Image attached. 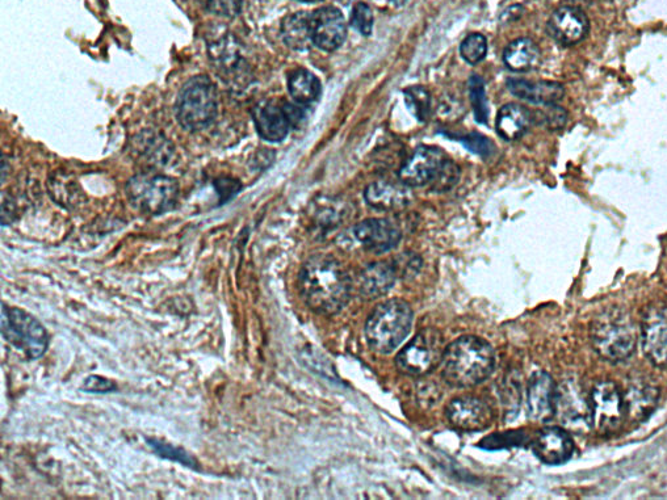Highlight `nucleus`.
Returning a JSON list of instances; mask_svg holds the SVG:
<instances>
[{"instance_id":"0eeeda50","label":"nucleus","mask_w":667,"mask_h":500,"mask_svg":"<svg viewBox=\"0 0 667 500\" xmlns=\"http://www.w3.org/2000/svg\"><path fill=\"white\" fill-rule=\"evenodd\" d=\"M129 203L150 216H159L175 207L179 197L176 180L159 174H141L130 179L127 187Z\"/></svg>"},{"instance_id":"f704fd0d","label":"nucleus","mask_w":667,"mask_h":500,"mask_svg":"<svg viewBox=\"0 0 667 500\" xmlns=\"http://www.w3.org/2000/svg\"><path fill=\"white\" fill-rule=\"evenodd\" d=\"M351 25L362 33L363 36H369L373 29V14L368 4L356 3L351 12Z\"/></svg>"},{"instance_id":"72a5a7b5","label":"nucleus","mask_w":667,"mask_h":500,"mask_svg":"<svg viewBox=\"0 0 667 500\" xmlns=\"http://www.w3.org/2000/svg\"><path fill=\"white\" fill-rule=\"evenodd\" d=\"M460 171L459 167L455 165L450 159L444 162L434 180H432L431 187L438 192L450 191L459 182Z\"/></svg>"},{"instance_id":"f3484780","label":"nucleus","mask_w":667,"mask_h":500,"mask_svg":"<svg viewBox=\"0 0 667 500\" xmlns=\"http://www.w3.org/2000/svg\"><path fill=\"white\" fill-rule=\"evenodd\" d=\"M535 456L547 465H561L572 459L574 444L565 428L545 427L532 441Z\"/></svg>"},{"instance_id":"79ce46f5","label":"nucleus","mask_w":667,"mask_h":500,"mask_svg":"<svg viewBox=\"0 0 667 500\" xmlns=\"http://www.w3.org/2000/svg\"><path fill=\"white\" fill-rule=\"evenodd\" d=\"M393 4H396V6H404L408 0H390Z\"/></svg>"},{"instance_id":"cd10ccee","label":"nucleus","mask_w":667,"mask_h":500,"mask_svg":"<svg viewBox=\"0 0 667 500\" xmlns=\"http://www.w3.org/2000/svg\"><path fill=\"white\" fill-rule=\"evenodd\" d=\"M288 91L297 104L309 105L320 98L322 87L316 75L300 69L289 75Z\"/></svg>"},{"instance_id":"412c9836","label":"nucleus","mask_w":667,"mask_h":500,"mask_svg":"<svg viewBox=\"0 0 667 500\" xmlns=\"http://www.w3.org/2000/svg\"><path fill=\"white\" fill-rule=\"evenodd\" d=\"M404 183L396 184L379 180L369 184L364 192L367 204L379 212H394L405 209L413 200V195Z\"/></svg>"},{"instance_id":"f03ea898","label":"nucleus","mask_w":667,"mask_h":500,"mask_svg":"<svg viewBox=\"0 0 667 500\" xmlns=\"http://www.w3.org/2000/svg\"><path fill=\"white\" fill-rule=\"evenodd\" d=\"M495 368V352L478 336H461L443 352L440 371L452 388L468 389L488 380Z\"/></svg>"},{"instance_id":"473e14b6","label":"nucleus","mask_w":667,"mask_h":500,"mask_svg":"<svg viewBox=\"0 0 667 500\" xmlns=\"http://www.w3.org/2000/svg\"><path fill=\"white\" fill-rule=\"evenodd\" d=\"M461 57L467 61L469 65H477L485 60L486 53H488V41L481 33H472L467 39L461 42L460 46Z\"/></svg>"},{"instance_id":"f257e3e1","label":"nucleus","mask_w":667,"mask_h":500,"mask_svg":"<svg viewBox=\"0 0 667 500\" xmlns=\"http://www.w3.org/2000/svg\"><path fill=\"white\" fill-rule=\"evenodd\" d=\"M352 287L351 277L333 256H312L301 268V297L314 313L335 315L341 312L350 301Z\"/></svg>"},{"instance_id":"4be33fe9","label":"nucleus","mask_w":667,"mask_h":500,"mask_svg":"<svg viewBox=\"0 0 667 500\" xmlns=\"http://www.w3.org/2000/svg\"><path fill=\"white\" fill-rule=\"evenodd\" d=\"M396 267L393 263H373L359 273L356 288L360 296L366 300H376L387 294L397 279Z\"/></svg>"},{"instance_id":"393cba45","label":"nucleus","mask_w":667,"mask_h":500,"mask_svg":"<svg viewBox=\"0 0 667 500\" xmlns=\"http://www.w3.org/2000/svg\"><path fill=\"white\" fill-rule=\"evenodd\" d=\"M532 113L520 104H506L499 109L495 119V130L507 141L518 140L530 129Z\"/></svg>"},{"instance_id":"7c9ffc66","label":"nucleus","mask_w":667,"mask_h":500,"mask_svg":"<svg viewBox=\"0 0 667 500\" xmlns=\"http://www.w3.org/2000/svg\"><path fill=\"white\" fill-rule=\"evenodd\" d=\"M406 105L409 111L413 113L415 119L419 121H426L429 119L431 112V95L430 92L422 86H413L406 88L405 92Z\"/></svg>"},{"instance_id":"2f4dec72","label":"nucleus","mask_w":667,"mask_h":500,"mask_svg":"<svg viewBox=\"0 0 667 500\" xmlns=\"http://www.w3.org/2000/svg\"><path fill=\"white\" fill-rule=\"evenodd\" d=\"M469 94H471L474 119L477 123L488 124L489 107L484 79L478 77V75H473L471 81H469Z\"/></svg>"},{"instance_id":"1a4fd4ad","label":"nucleus","mask_w":667,"mask_h":500,"mask_svg":"<svg viewBox=\"0 0 667 500\" xmlns=\"http://www.w3.org/2000/svg\"><path fill=\"white\" fill-rule=\"evenodd\" d=\"M591 428L599 435L615 434L627 415L623 394L612 382H601L590 396Z\"/></svg>"},{"instance_id":"ddd939ff","label":"nucleus","mask_w":667,"mask_h":500,"mask_svg":"<svg viewBox=\"0 0 667 500\" xmlns=\"http://www.w3.org/2000/svg\"><path fill=\"white\" fill-rule=\"evenodd\" d=\"M447 159L438 147L419 146L398 172L401 183L408 187L430 184Z\"/></svg>"},{"instance_id":"6e6552de","label":"nucleus","mask_w":667,"mask_h":500,"mask_svg":"<svg viewBox=\"0 0 667 500\" xmlns=\"http://www.w3.org/2000/svg\"><path fill=\"white\" fill-rule=\"evenodd\" d=\"M443 340L435 330L426 329L414 336L396 357L398 371L409 376H422L440 364Z\"/></svg>"},{"instance_id":"b1692460","label":"nucleus","mask_w":667,"mask_h":500,"mask_svg":"<svg viewBox=\"0 0 667 500\" xmlns=\"http://www.w3.org/2000/svg\"><path fill=\"white\" fill-rule=\"evenodd\" d=\"M660 390L648 382L629 385L624 396L625 411L635 422H644L656 410Z\"/></svg>"},{"instance_id":"a211bd4d","label":"nucleus","mask_w":667,"mask_h":500,"mask_svg":"<svg viewBox=\"0 0 667 500\" xmlns=\"http://www.w3.org/2000/svg\"><path fill=\"white\" fill-rule=\"evenodd\" d=\"M356 241L373 254L393 250L401 241V230L389 220H366L355 226Z\"/></svg>"},{"instance_id":"58836bf2","label":"nucleus","mask_w":667,"mask_h":500,"mask_svg":"<svg viewBox=\"0 0 667 500\" xmlns=\"http://www.w3.org/2000/svg\"><path fill=\"white\" fill-rule=\"evenodd\" d=\"M82 390L86 393L108 394L116 392L117 385L106 377L92 375L85 378Z\"/></svg>"},{"instance_id":"6ab92c4d","label":"nucleus","mask_w":667,"mask_h":500,"mask_svg":"<svg viewBox=\"0 0 667 500\" xmlns=\"http://www.w3.org/2000/svg\"><path fill=\"white\" fill-rule=\"evenodd\" d=\"M209 54L221 75H224L228 81H233L234 86H239L243 79L249 83V65L243 60L241 45L234 37H224L218 40L209 49Z\"/></svg>"},{"instance_id":"e433bc0d","label":"nucleus","mask_w":667,"mask_h":500,"mask_svg":"<svg viewBox=\"0 0 667 500\" xmlns=\"http://www.w3.org/2000/svg\"><path fill=\"white\" fill-rule=\"evenodd\" d=\"M524 439H527L522 432H509V434L492 435L480 444L481 448L485 449H501L506 447H513V445H520Z\"/></svg>"},{"instance_id":"4468645a","label":"nucleus","mask_w":667,"mask_h":500,"mask_svg":"<svg viewBox=\"0 0 667 500\" xmlns=\"http://www.w3.org/2000/svg\"><path fill=\"white\" fill-rule=\"evenodd\" d=\"M347 39V23L342 11L327 6L312 12L313 45L323 52H334Z\"/></svg>"},{"instance_id":"9d476101","label":"nucleus","mask_w":667,"mask_h":500,"mask_svg":"<svg viewBox=\"0 0 667 500\" xmlns=\"http://www.w3.org/2000/svg\"><path fill=\"white\" fill-rule=\"evenodd\" d=\"M555 417L565 428L586 432L591 428L590 397L573 381L557 386Z\"/></svg>"},{"instance_id":"5701e85b","label":"nucleus","mask_w":667,"mask_h":500,"mask_svg":"<svg viewBox=\"0 0 667 500\" xmlns=\"http://www.w3.org/2000/svg\"><path fill=\"white\" fill-rule=\"evenodd\" d=\"M507 88L517 98L538 105L557 104L565 95V88L557 82H532L527 79H509Z\"/></svg>"},{"instance_id":"9b49d317","label":"nucleus","mask_w":667,"mask_h":500,"mask_svg":"<svg viewBox=\"0 0 667 500\" xmlns=\"http://www.w3.org/2000/svg\"><path fill=\"white\" fill-rule=\"evenodd\" d=\"M641 346L650 363L667 368V305L649 306L640 326Z\"/></svg>"},{"instance_id":"bb28decb","label":"nucleus","mask_w":667,"mask_h":500,"mask_svg":"<svg viewBox=\"0 0 667 500\" xmlns=\"http://www.w3.org/2000/svg\"><path fill=\"white\" fill-rule=\"evenodd\" d=\"M541 52L539 46L530 39H518L510 42L503 52V62L515 73H524L539 65Z\"/></svg>"},{"instance_id":"a878e982","label":"nucleus","mask_w":667,"mask_h":500,"mask_svg":"<svg viewBox=\"0 0 667 500\" xmlns=\"http://www.w3.org/2000/svg\"><path fill=\"white\" fill-rule=\"evenodd\" d=\"M281 36L285 45L297 52L312 48V12H296L287 16L281 24Z\"/></svg>"},{"instance_id":"dca6fc26","label":"nucleus","mask_w":667,"mask_h":500,"mask_svg":"<svg viewBox=\"0 0 667 500\" xmlns=\"http://www.w3.org/2000/svg\"><path fill=\"white\" fill-rule=\"evenodd\" d=\"M557 385L545 372H536L527 385V413L535 422L555 418Z\"/></svg>"},{"instance_id":"c85d7f7f","label":"nucleus","mask_w":667,"mask_h":500,"mask_svg":"<svg viewBox=\"0 0 667 500\" xmlns=\"http://www.w3.org/2000/svg\"><path fill=\"white\" fill-rule=\"evenodd\" d=\"M146 444L149 445V448L153 451L154 455L161 457V459L178 462V464L186 466L188 469L199 472V462H197L195 457L190 455L186 449L176 447V445L167 443V441L155 438H146Z\"/></svg>"},{"instance_id":"a19ab883","label":"nucleus","mask_w":667,"mask_h":500,"mask_svg":"<svg viewBox=\"0 0 667 500\" xmlns=\"http://www.w3.org/2000/svg\"><path fill=\"white\" fill-rule=\"evenodd\" d=\"M215 187L218 196H220L221 204H224L237 195L239 189H241V183L233 179H218L215 182Z\"/></svg>"},{"instance_id":"4c0bfd02","label":"nucleus","mask_w":667,"mask_h":500,"mask_svg":"<svg viewBox=\"0 0 667 500\" xmlns=\"http://www.w3.org/2000/svg\"><path fill=\"white\" fill-rule=\"evenodd\" d=\"M461 142H463V145L467 147L468 150L481 155V157H489L494 151L493 142L490 141L489 138L481 136V134H469V136L461 138Z\"/></svg>"},{"instance_id":"c756f323","label":"nucleus","mask_w":667,"mask_h":500,"mask_svg":"<svg viewBox=\"0 0 667 500\" xmlns=\"http://www.w3.org/2000/svg\"><path fill=\"white\" fill-rule=\"evenodd\" d=\"M346 217V208L334 200H326L325 203L318 204L314 210L313 220L316 222L318 229L323 233L331 229L337 228L342 224L343 218Z\"/></svg>"},{"instance_id":"39448f33","label":"nucleus","mask_w":667,"mask_h":500,"mask_svg":"<svg viewBox=\"0 0 667 500\" xmlns=\"http://www.w3.org/2000/svg\"><path fill=\"white\" fill-rule=\"evenodd\" d=\"M218 95L215 83L205 75L190 79L180 90L175 103V116L183 129L199 132L215 123Z\"/></svg>"},{"instance_id":"2eb2a0df","label":"nucleus","mask_w":667,"mask_h":500,"mask_svg":"<svg viewBox=\"0 0 667 500\" xmlns=\"http://www.w3.org/2000/svg\"><path fill=\"white\" fill-rule=\"evenodd\" d=\"M547 31L562 46L581 44L590 32V20L581 8L560 7L548 20Z\"/></svg>"},{"instance_id":"c9c22d12","label":"nucleus","mask_w":667,"mask_h":500,"mask_svg":"<svg viewBox=\"0 0 667 500\" xmlns=\"http://www.w3.org/2000/svg\"><path fill=\"white\" fill-rule=\"evenodd\" d=\"M208 12L225 18H234L242 10V0H199Z\"/></svg>"},{"instance_id":"f8f14e48","label":"nucleus","mask_w":667,"mask_h":500,"mask_svg":"<svg viewBox=\"0 0 667 500\" xmlns=\"http://www.w3.org/2000/svg\"><path fill=\"white\" fill-rule=\"evenodd\" d=\"M446 418L453 430L480 432L492 426L494 414L492 407L482 399L464 396L448 403Z\"/></svg>"},{"instance_id":"aec40b11","label":"nucleus","mask_w":667,"mask_h":500,"mask_svg":"<svg viewBox=\"0 0 667 500\" xmlns=\"http://www.w3.org/2000/svg\"><path fill=\"white\" fill-rule=\"evenodd\" d=\"M253 117L259 136L268 142L283 141L288 136L289 130L293 128L288 103L283 105L274 102L259 104L254 108Z\"/></svg>"},{"instance_id":"ea45409f","label":"nucleus","mask_w":667,"mask_h":500,"mask_svg":"<svg viewBox=\"0 0 667 500\" xmlns=\"http://www.w3.org/2000/svg\"><path fill=\"white\" fill-rule=\"evenodd\" d=\"M544 120L549 129H562L568 121V112L564 108L557 107L556 104L549 105L547 113H544Z\"/></svg>"},{"instance_id":"20e7f679","label":"nucleus","mask_w":667,"mask_h":500,"mask_svg":"<svg viewBox=\"0 0 667 500\" xmlns=\"http://www.w3.org/2000/svg\"><path fill=\"white\" fill-rule=\"evenodd\" d=\"M413 318L410 305L400 298L376 306L366 323L369 347L377 354H392L410 334Z\"/></svg>"},{"instance_id":"7ed1b4c3","label":"nucleus","mask_w":667,"mask_h":500,"mask_svg":"<svg viewBox=\"0 0 667 500\" xmlns=\"http://www.w3.org/2000/svg\"><path fill=\"white\" fill-rule=\"evenodd\" d=\"M590 335L594 350L611 363L628 360L639 338L631 315L622 308H608L598 314L590 327Z\"/></svg>"},{"instance_id":"423d86ee","label":"nucleus","mask_w":667,"mask_h":500,"mask_svg":"<svg viewBox=\"0 0 667 500\" xmlns=\"http://www.w3.org/2000/svg\"><path fill=\"white\" fill-rule=\"evenodd\" d=\"M0 329L3 339L16 350L22 351L28 359L37 360L45 355L49 346V334L39 319L2 302Z\"/></svg>"}]
</instances>
